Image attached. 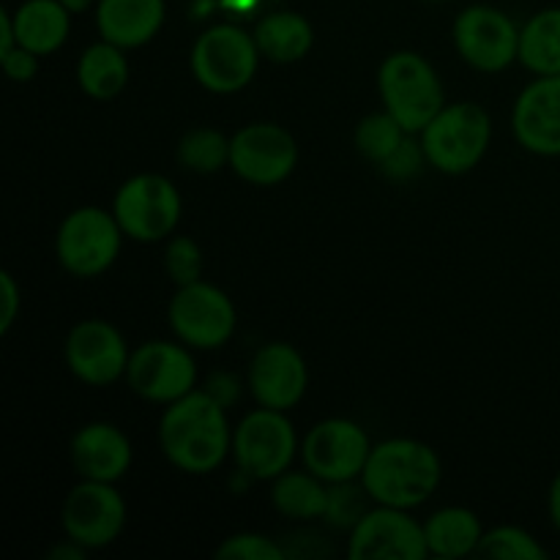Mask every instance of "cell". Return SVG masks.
Wrapping results in <instances>:
<instances>
[{
	"instance_id": "obj_1",
	"label": "cell",
	"mask_w": 560,
	"mask_h": 560,
	"mask_svg": "<svg viewBox=\"0 0 560 560\" xmlns=\"http://www.w3.org/2000/svg\"><path fill=\"white\" fill-rule=\"evenodd\" d=\"M159 446L164 457L184 474H211L233 452L224 402L211 392H189L167 405L159 421Z\"/></svg>"
},
{
	"instance_id": "obj_25",
	"label": "cell",
	"mask_w": 560,
	"mask_h": 560,
	"mask_svg": "<svg viewBox=\"0 0 560 560\" xmlns=\"http://www.w3.org/2000/svg\"><path fill=\"white\" fill-rule=\"evenodd\" d=\"M520 63L536 77L560 74V5L536 11L520 27Z\"/></svg>"
},
{
	"instance_id": "obj_32",
	"label": "cell",
	"mask_w": 560,
	"mask_h": 560,
	"mask_svg": "<svg viewBox=\"0 0 560 560\" xmlns=\"http://www.w3.org/2000/svg\"><path fill=\"white\" fill-rule=\"evenodd\" d=\"M222 560H284V550L262 534H233L217 547Z\"/></svg>"
},
{
	"instance_id": "obj_14",
	"label": "cell",
	"mask_w": 560,
	"mask_h": 560,
	"mask_svg": "<svg viewBox=\"0 0 560 560\" xmlns=\"http://www.w3.org/2000/svg\"><path fill=\"white\" fill-rule=\"evenodd\" d=\"M126 381L137 397L148 402L170 405L186 397L197 386V364L184 345L175 342H142L131 350Z\"/></svg>"
},
{
	"instance_id": "obj_22",
	"label": "cell",
	"mask_w": 560,
	"mask_h": 560,
	"mask_svg": "<svg viewBox=\"0 0 560 560\" xmlns=\"http://www.w3.org/2000/svg\"><path fill=\"white\" fill-rule=\"evenodd\" d=\"M255 42L271 63H299L315 44V31L299 11H273L257 22Z\"/></svg>"
},
{
	"instance_id": "obj_6",
	"label": "cell",
	"mask_w": 560,
	"mask_h": 560,
	"mask_svg": "<svg viewBox=\"0 0 560 560\" xmlns=\"http://www.w3.org/2000/svg\"><path fill=\"white\" fill-rule=\"evenodd\" d=\"M120 230L113 211L82 206L60 222L55 235V255L71 277L91 279L107 271L120 255Z\"/></svg>"
},
{
	"instance_id": "obj_5",
	"label": "cell",
	"mask_w": 560,
	"mask_h": 560,
	"mask_svg": "<svg viewBox=\"0 0 560 560\" xmlns=\"http://www.w3.org/2000/svg\"><path fill=\"white\" fill-rule=\"evenodd\" d=\"M260 47L238 25H213L191 47V74L211 93H238L255 80Z\"/></svg>"
},
{
	"instance_id": "obj_8",
	"label": "cell",
	"mask_w": 560,
	"mask_h": 560,
	"mask_svg": "<svg viewBox=\"0 0 560 560\" xmlns=\"http://www.w3.org/2000/svg\"><path fill=\"white\" fill-rule=\"evenodd\" d=\"M295 452L299 438L284 410H252L233 430V457L249 479L273 481L290 468Z\"/></svg>"
},
{
	"instance_id": "obj_38",
	"label": "cell",
	"mask_w": 560,
	"mask_h": 560,
	"mask_svg": "<svg viewBox=\"0 0 560 560\" xmlns=\"http://www.w3.org/2000/svg\"><path fill=\"white\" fill-rule=\"evenodd\" d=\"M547 512H550L552 525L560 534V470L556 474V479L550 481V492H547Z\"/></svg>"
},
{
	"instance_id": "obj_33",
	"label": "cell",
	"mask_w": 560,
	"mask_h": 560,
	"mask_svg": "<svg viewBox=\"0 0 560 560\" xmlns=\"http://www.w3.org/2000/svg\"><path fill=\"white\" fill-rule=\"evenodd\" d=\"M424 162H427V153H424V148H421V140L413 142V140H410V135H408V137H405L402 145H399L397 151H394L392 156H388L386 162L381 164V170H383V175H386V178L408 180V178H413L416 173H419L421 164H424Z\"/></svg>"
},
{
	"instance_id": "obj_34",
	"label": "cell",
	"mask_w": 560,
	"mask_h": 560,
	"mask_svg": "<svg viewBox=\"0 0 560 560\" xmlns=\"http://www.w3.org/2000/svg\"><path fill=\"white\" fill-rule=\"evenodd\" d=\"M38 58H42V55L20 47V44H16L11 52L0 55L5 74H9V80H14V82H31L33 77L38 74Z\"/></svg>"
},
{
	"instance_id": "obj_15",
	"label": "cell",
	"mask_w": 560,
	"mask_h": 560,
	"mask_svg": "<svg viewBox=\"0 0 560 560\" xmlns=\"http://www.w3.org/2000/svg\"><path fill=\"white\" fill-rule=\"evenodd\" d=\"M348 556L353 560H424L430 558L424 525L408 509H370L350 530Z\"/></svg>"
},
{
	"instance_id": "obj_21",
	"label": "cell",
	"mask_w": 560,
	"mask_h": 560,
	"mask_svg": "<svg viewBox=\"0 0 560 560\" xmlns=\"http://www.w3.org/2000/svg\"><path fill=\"white\" fill-rule=\"evenodd\" d=\"M20 47L36 55H52L66 44L71 31V11L60 0H25L14 11Z\"/></svg>"
},
{
	"instance_id": "obj_37",
	"label": "cell",
	"mask_w": 560,
	"mask_h": 560,
	"mask_svg": "<svg viewBox=\"0 0 560 560\" xmlns=\"http://www.w3.org/2000/svg\"><path fill=\"white\" fill-rule=\"evenodd\" d=\"M85 547L82 545H77L74 539H69V536H66V541H60L58 547H52V552H49V558L52 560H82L85 558Z\"/></svg>"
},
{
	"instance_id": "obj_18",
	"label": "cell",
	"mask_w": 560,
	"mask_h": 560,
	"mask_svg": "<svg viewBox=\"0 0 560 560\" xmlns=\"http://www.w3.org/2000/svg\"><path fill=\"white\" fill-rule=\"evenodd\" d=\"M512 129L536 156H560V74L536 77L514 102Z\"/></svg>"
},
{
	"instance_id": "obj_20",
	"label": "cell",
	"mask_w": 560,
	"mask_h": 560,
	"mask_svg": "<svg viewBox=\"0 0 560 560\" xmlns=\"http://www.w3.org/2000/svg\"><path fill=\"white\" fill-rule=\"evenodd\" d=\"M164 14V0H98V36L120 49L145 47L162 31Z\"/></svg>"
},
{
	"instance_id": "obj_26",
	"label": "cell",
	"mask_w": 560,
	"mask_h": 560,
	"mask_svg": "<svg viewBox=\"0 0 560 560\" xmlns=\"http://www.w3.org/2000/svg\"><path fill=\"white\" fill-rule=\"evenodd\" d=\"M273 509H277L282 517L290 520H317L326 517L328 509V487L320 476H315L312 470L304 474H290L284 470L282 476L273 479L271 490Z\"/></svg>"
},
{
	"instance_id": "obj_9",
	"label": "cell",
	"mask_w": 560,
	"mask_h": 560,
	"mask_svg": "<svg viewBox=\"0 0 560 560\" xmlns=\"http://www.w3.org/2000/svg\"><path fill=\"white\" fill-rule=\"evenodd\" d=\"M167 317L175 337L197 350H217L228 345L238 323L230 295L202 279L178 288L170 301Z\"/></svg>"
},
{
	"instance_id": "obj_24",
	"label": "cell",
	"mask_w": 560,
	"mask_h": 560,
	"mask_svg": "<svg viewBox=\"0 0 560 560\" xmlns=\"http://www.w3.org/2000/svg\"><path fill=\"white\" fill-rule=\"evenodd\" d=\"M77 82H80L82 93L96 102H109L118 96L129 82V60H126V49L115 47L109 42L91 44L85 52L80 55L77 63Z\"/></svg>"
},
{
	"instance_id": "obj_16",
	"label": "cell",
	"mask_w": 560,
	"mask_h": 560,
	"mask_svg": "<svg viewBox=\"0 0 560 560\" xmlns=\"http://www.w3.org/2000/svg\"><path fill=\"white\" fill-rule=\"evenodd\" d=\"M66 364L77 381L88 386H109L126 375L129 366V348L126 339L107 320H82L66 337Z\"/></svg>"
},
{
	"instance_id": "obj_35",
	"label": "cell",
	"mask_w": 560,
	"mask_h": 560,
	"mask_svg": "<svg viewBox=\"0 0 560 560\" xmlns=\"http://www.w3.org/2000/svg\"><path fill=\"white\" fill-rule=\"evenodd\" d=\"M0 301H3V310H0V334H9V328L14 326L22 306V293L14 273L0 271Z\"/></svg>"
},
{
	"instance_id": "obj_4",
	"label": "cell",
	"mask_w": 560,
	"mask_h": 560,
	"mask_svg": "<svg viewBox=\"0 0 560 560\" xmlns=\"http://www.w3.org/2000/svg\"><path fill=\"white\" fill-rule=\"evenodd\" d=\"M490 140V113L476 102L448 104L421 131L427 164L446 175H465L479 167Z\"/></svg>"
},
{
	"instance_id": "obj_3",
	"label": "cell",
	"mask_w": 560,
	"mask_h": 560,
	"mask_svg": "<svg viewBox=\"0 0 560 560\" xmlns=\"http://www.w3.org/2000/svg\"><path fill=\"white\" fill-rule=\"evenodd\" d=\"M383 109L394 115L405 131L421 135L424 126L446 107L443 85L430 60L410 49L392 52L377 71Z\"/></svg>"
},
{
	"instance_id": "obj_2",
	"label": "cell",
	"mask_w": 560,
	"mask_h": 560,
	"mask_svg": "<svg viewBox=\"0 0 560 560\" xmlns=\"http://www.w3.org/2000/svg\"><path fill=\"white\" fill-rule=\"evenodd\" d=\"M441 479L443 468L438 452L413 438H392L372 446L361 474L372 501L408 512L430 501L441 487Z\"/></svg>"
},
{
	"instance_id": "obj_10",
	"label": "cell",
	"mask_w": 560,
	"mask_h": 560,
	"mask_svg": "<svg viewBox=\"0 0 560 560\" xmlns=\"http://www.w3.org/2000/svg\"><path fill=\"white\" fill-rule=\"evenodd\" d=\"M454 47L476 71L495 74L520 60V27L495 5H468L454 20Z\"/></svg>"
},
{
	"instance_id": "obj_12",
	"label": "cell",
	"mask_w": 560,
	"mask_h": 560,
	"mask_svg": "<svg viewBox=\"0 0 560 560\" xmlns=\"http://www.w3.org/2000/svg\"><path fill=\"white\" fill-rule=\"evenodd\" d=\"M299 164V145L284 126L262 120L230 137V167L255 186H277L290 178Z\"/></svg>"
},
{
	"instance_id": "obj_27",
	"label": "cell",
	"mask_w": 560,
	"mask_h": 560,
	"mask_svg": "<svg viewBox=\"0 0 560 560\" xmlns=\"http://www.w3.org/2000/svg\"><path fill=\"white\" fill-rule=\"evenodd\" d=\"M178 162L197 175L219 173L224 164H230V137L211 126L186 131L178 142Z\"/></svg>"
},
{
	"instance_id": "obj_31",
	"label": "cell",
	"mask_w": 560,
	"mask_h": 560,
	"mask_svg": "<svg viewBox=\"0 0 560 560\" xmlns=\"http://www.w3.org/2000/svg\"><path fill=\"white\" fill-rule=\"evenodd\" d=\"M164 268H167V277L173 279V284H178V288L200 282L202 249L197 246V241H191L189 235H175L167 244V252H164Z\"/></svg>"
},
{
	"instance_id": "obj_13",
	"label": "cell",
	"mask_w": 560,
	"mask_h": 560,
	"mask_svg": "<svg viewBox=\"0 0 560 560\" xmlns=\"http://www.w3.org/2000/svg\"><path fill=\"white\" fill-rule=\"evenodd\" d=\"M60 525L69 539L85 550H102L120 536L126 525V503L115 485L82 479L71 487L60 506Z\"/></svg>"
},
{
	"instance_id": "obj_36",
	"label": "cell",
	"mask_w": 560,
	"mask_h": 560,
	"mask_svg": "<svg viewBox=\"0 0 560 560\" xmlns=\"http://www.w3.org/2000/svg\"><path fill=\"white\" fill-rule=\"evenodd\" d=\"M16 27H14V14L5 9H0V55L11 52L16 47Z\"/></svg>"
},
{
	"instance_id": "obj_23",
	"label": "cell",
	"mask_w": 560,
	"mask_h": 560,
	"mask_svg": "<svg viewBox=\"0 0 560 560\" xmlns=\"http://www.w3.org/2000/svg\"><path fill=\"white\" fill-rule=\"evenodd\" d=\"M427 547L435 558H465L476 556L479 541L485 536L479 514L465 506H446L432 514L424 523Z\"/></svg>"
},
{
	"instance_id": "obj_29",
	"label": "cell",
	"mask_w": 560,
	"mask_h": 560,
	"mask_svg": "<svg viewBox=\"0 0 560 560\" xmlns=\"http://www.w3.org/2000/svg\"><path fill=\"white\" fill-rule=\"evenodd\" d=\"M476 556L495 560H547L550 552L528 530L517 528V525H501V528L485 530Z\"/></svg>"
},
{
	"instance_id": "obj_39",
	"label": "cell",
	"mask_w": 560,
	"mask_h": 560,
	"mask_svg": "<svg viewBox=\"0 0 560 560\" xmlns=\"http://www.w3.org/2000/svg\"><path fill=\"white\" fill-rule=\"evenodd\" d=\"M60 3H63L66 9L71 11V14H82V11L91 9V5L96 3V0H60Z\"/></svg>"
},
{
	"instance_id": "obj_11",
	"label": "cell",
	"mask_w": 560,
	"mask_h": 560,
	"mask_svg": "<svg viewBox=\"0 0 560 560\" xmlns=\"http://www.w3.org/2000/svg\"><path fill=\"white\" fill-rule=\"evenodd\" d=\"M370 454V435L364 427L350 419L317 421L301 443V459L306 470L320 476L326 485L361 479Z\"/></svg>"
},
{
	"instance_id": "obj_30",
	"label": "cell",
	"mask_w": 560,
	"mask_h": 560,
	"mask_svg": "<svg viewBox=\"0 0 560 560\" xmlns=\"http://www.w3.org/2000/svg\"><path fill=\"white\" fill-rule=\"evenodd\" d=\"M366 501H372V495L366 492L364 481H339V485H328V509L326 520L337 528H355L361 517H364L370 509Z\"/></svg>"
},
{
	"instance_id": "obj_28",
	"label": "cell",
	"mask_w": 560,
	"mask_h": 560,
	"mask_svg": "<svg viewBox=\"0 0 560 560\" xmlns=\"http://www.w3.org/2000/svg\"><path fill=\"white\" fill-rule=\"evenodd\" d=\"M410 131H405V126L394 118L388 109L383 113H370L359 120L353 131L355 151L366 159V162L383 164L399 145L405 142Z\"/></svg>"
},
{
	"instance_id": "obj_19",
	"label": "cell",
	"mask_w": 560,
	"mask_h": 560,
	"mask_svg": "<svg viewBox=\"0 0 560 560\" xmlns=\"http://www.w3.org/2000/svg\"><path fill=\"white\" fill-rule=\"evenodd\" d=\"M135 448L124 430L107 421L85 424L71 441V465L82 479L115 485L131 468Z\"/></svg>"
},
{
	"instance_id": "obj_17",
	"label": "cell",
	"mask_w": 560,
	"mask_h": 560,
	"mask_svg": "<svg viewBox=\"0 0 560 560\" xmlns=\"http://www.w3.org/2000/svg\"><path fill=\"white\" fill-rule=\"evenodd\" d=\"M310 386L306 361L293 345L268 342L255 353L249 364V388L260 408L284 410L304 399Z\"/></svg>"
},
{
	"instance_id": "obj_7",
	"label": "cell",
	"mask_w": 560,
	"mask_h": 560,
	"mask_svg": "<svg viewBox=\"0 0 560 560\" xmlns=\"http://www.w3.org/2000/svg\"><path fill=\"white\" fill-rule=\"evenodd\" d=\"M180 211H184V202L175 184L156 173L129 178L113 200V213L124 235L140 244L170 238L178 228Z\"/></svg>"
}]
</instances>
